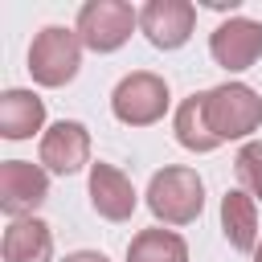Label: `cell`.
<instances>
[{
	"label": "cell",
	"instance_id": "cell-2",
	"mask_svg": "<svg viewBox=\"0 0 262 262\" xmlns=\"http://www.w3.org/2000/svg\"><path fill=\"white\" fill-rule=\"evenodd\" d=\"M205 119H209V131L217 135V143L246 139L250 131L262 127V98L246 82L213 86V90H205Z\"/></svg>",
	"mask_w": 262,
	"mask_h": 262
},
{
	"label": "cell",
	"instance_id": "cell-6",
	"mask_svg": "<svg viewBox=\"0 0 262 262\" xmlns=\"http://www.w3.org/2000/svg\"><path fill=\"white\" fill-rule=\"evenodd\" d=\"M49 196V176L45 168L29 164V160H4L0 164V209L20 221L33 217V209Z\"/></svg>",
	"mask_w": 262,
	"mask_h": 262
},
{
	"label": "cell",
	"instance_id": "cell-9",
	"mask_svg": "<svg viewBox=\"0 0 262 262\" xmlns=\"http://www.w3.org/2000/svg\"><path fill=\"white\" fill-rule=\"evenodd\" d=\"M90 160V131L74 119H61L53 123L45 135H41V164L57 176H74L78 168H86Z\"/></svg>",
	"mask_w": 262,
	"mask_h": 262
},
{
	"label": "cell",
	"instance_id": "cell-7",
	"mask_svg": "<svg viewBox=\"0 0 262 262\" xmlns=\"http://www.w3.org/2000/svg\"><path fill=\"white\" fill-rule=\"evenodd\" d=\"M209 53L217 66L225 70H250L258 57H262V20H250V16H229L225 25L213 29L209 37Z\"/></svg>",
	"mask_w": 262,
	"mask_h": 262
},
{
	"label": "cell",
	"instance_id": "cell-1",
	"mask_svg": "<svg viewBox=\"0 0 262 262\" xmlns=\"http://www.w3.org/2000/svg\"><path fill=\"white\" fill-rule=\"evenodd\" d=\"M147 209L156 213V221L164 225H188L201 217L205 209V184L192 168L184 164H172V168H160L147 184Z\"/></svg>",
	"mask_w": 262,
	"mask_h": 262
},
{
	"label": "cell",
	"instance_id": "cell-14",
	"mask_svg": "<svg viewBox=\"0 0 262 262\" xmlns=\"http://www.w3.org/2000/svg\"><path fill=\"white\" fill-rule=\"evenodd\" d=\"M127 262H188V246L172 229H139L127 246Z\"/></svg>",
	"mask_w": 262,
	"mask_h": 262
},
{
	"label": "cell",
	"instance_id": "cell-16",
	"mask_svg": "<svg viewBox=\"0 0 262 262\" xmlns=\"http://www.w3.org/2000/svg\"><path fill=\"white\" fill-rule=\"evenodd\" d=\"M233 176L242 184V192L262 196V143H246L233 160Z\"/></svg>",
	"mask_w": 262,
	"mask_h": 262
},
{
	"label": "cell",
	"instance_id": "cell-10",
	"mask_svg": "<svg viewBox=\"0 0 262 262\" xmlns=\"http://www.w3.org/2000/svg\"><path fill=\"white\" fill-rule=\"evenodd\" d=\"M90 205L106 221H127L135 213V188L115 164H90Z\"/></svg>",
	"mask_w": 262,
	"mask_h": 262
},
{
	"label": "cell",
	"instance_id": "cell-5",
	"mask_svg": "<svg viewBox=\"0 0 262 262\" xmlns=\"http://www.w3.org/2000/svg\"><path fill=\"white\" fill-rule=\"evenodd\" d=\"M135 25H139V12L127 0H90L78 12V37L94 53H115Z\"/></svg>",
	"mask_w": 262,
	"mask_h": 262
},
{
	"label": "cell",
	"instance_id": "cell-15",
	"mask_svg": "<svg viewBox=\"0 0 262 262\" xmlns=\"http://www.w3.org/2000/svg\"><path fill=\"white\" fill-rule=\"evenodd\" d=\"M176 139H180V147H188L196 156L221 147L217 135L209 131V119H205V94H192L176 106Z\"/></svg>",
	"mask_w": 262,
	"mask_h": 262
},
{
	"label": "cell",
	"instance_id": "cell-3",
	"mask_svg": "<svg viewBox=\"0 0 262 262\" xmlns=\"http://www.w3.org/2000/svg\"><path fill=\"white\" fill-rule=\"evenodd\" d=\"M82 66V37L66 25H45L29 45V74L37 86H66Z\"/></svg>",
	"mask_w": 262,
	"mask_h": 262
},
{
	"label": "cell",
	"instance_id": "cell-8",
	"mask_svg": "<svg viewBox=\"0 0 262 262\" xmlns=\"http://www.w3.org/2000/svg\"><path fill=\"white\" fill-rule=\"evenodd\" d=\"M196 8L188 0H147L139 8V29L156 49H180L192 37Z\"/></svg>",
	"mask_w": 262,
	"mask_h": 262
},
{
	"label": "cell",
	"instance_id": "cell-11",
	"mask_svg": "<svg viewBox=\"0 0 262 262\" xmlns=\"http://www.w3.org/2000/svg\"><path fill=\"white\" fill-rule=\"evenodd\" d=\"M0 254H4V262H49L53 258V233L41 217H20L4 229Z\"/></svg>",
	"mask_w": 262,
	"mask_h": 262
},
{
	"label": "cell",
	"instance_id": "cell-4",
	"mask_svg": "<svg viewBox=\"0 0 262 262\" xmlns=\"http://www.w3.org/2000/svg\"><path fill=\"white\" fill-rule=\"evenodd\" d=\"M111 111H115V119L127 123V127H151V123L164 119V111H168V82H164L160 74H151V70H135V74H127V78L115 86Z\"/></svg>",
	"mask_w": 262,
	"mask_h": 262
},
{
	"label": "cell",
	"instance_id": "cell-18",
	"mask_svg": "<svg viewBox=\"0 0 262 262\" xmlns=\"http://www.w3.org/2000/svg\"><path fill=\"white\" fill-rule=\"evenodd\" d=\"M254 262H262V242H258V250H254Z\"/></svg>",
	"mask_w": 262,
	"mask_h": 262
},
{
	"label": "cell",
	"instance_id": "cell-13",
	"mask_svg": "<svg viewBox=\"0 0 262 262\" xmlns=\"http://www.w3.org/2000/svg\"><path fill=\"white\" fill-rule=\"evenodd\" d=\"M45 123V102L33 90H4L0 94V135L4 139H29Z\"/></svg>",
	"mask_w": 262,
	"mask_h": 262
},
{
	"label": "cell",
	"instance_id": "cell-12",
	"mask_svg": "<svg viewBox=\"0 0 262 262\" xmlns=\"http://www.w3.org/2000/svg\"><path fill=\"white\" fill-rule=\"evenodd\" d=\"M221 233L242 254H254L258 250V205H254L250 192L233 188V192L221 196Z\"/></svg>",
	"mask_w": 262,
	"mask_h": 262
},
{
	"label": "cell",
	"instance_id": "cell-17",
	"mask_svg": "<svg viewBox=\"0 0 262 262\" xmlns=\"http://www.w3.org/2000/svg\"><path fill=\"white\" fill-rule=\"evenodd\" d=\"M61 262H106V254H98V250H78V254H66Z\"/></svg>",
	"mask_w": 262,
	"mask_h": 262
}]
</instances>
